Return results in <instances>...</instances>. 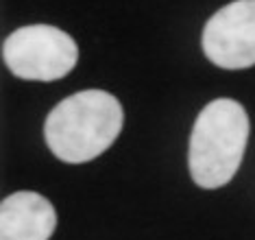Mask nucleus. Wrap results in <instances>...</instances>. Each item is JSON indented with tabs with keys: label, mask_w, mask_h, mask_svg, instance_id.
Returning a JSON list of instances; mask_svg holds the SVG:
<instances>
[{
	"label": "nucleus",
	"mask_w": 255,
	"mask_h": 240,
	"mask_svg": "<svg viewBox=\"0 0 255 240\" xmlns=\"http://www.w3.org/2000/svg\"><path fill=\"white\" fill-rule=\"evenodd\" d=\"M125 112L114 94L83 90L57 103L44 122V138L55 157L68 164L92 162L116 142Z\"/></svg>",
	"instance_id": "nucleus-1"
},
{
	"label": "nucleus",
	"mask_w": 255,
	"mask_h": 240,
	"mask_svg": "<svg viewBox=\"0 0 255 240\" xmlns=\"http://www.w3.org/2000/svg\"><path fill=\"white\" fill-rule=\"evenodd\" d=\"M249 142L247 109L234 98H216L194 120L188 166L194 184L205 190L223 188L240 168Z\"/></svg>",
	"instance_id": "nucleus-2"
},
{
	"label": "nucleus",
	"mask_w": 255,
	"mask_h": 240,
	"mask_svg": "<svg viewBox=\"0 0 255 240\" xmlns=\"http://www.w3.org/2000/svg\"><path fill=\"white\" fill-rule=\"evenodd\" d=\"M2 59L15 77L57 81L72 72L79 46L66 31L50 24H31L13 31L2 44Z\"/></svg>",
	"instance_id": "nucleus-3"
},
{
	"label": "nucleus",
	"mask_w": 255,
	"mask_h": 240,
	"mask_svg": "<svg viewBox=\"0 0 255 240\" xmlns=\"http://www.w3.org/2000/svg\"><path fill=\"white\" fill-rule=\"evenodd\" d=\"M203 52L214 66L245 70L255 66V0H234L203 28Z\"/></svg>",
	"instance_id": "nucleus-4"
},
{
	"label": "nucleus",
	"mask_w": 255,
	"mask_h": 240,
	"mask_svg": "<svg viewBox=\"0 0 255 240\" xmlns=\"http://www.w3.org/2000/svg\"><path fill=\"white\" fill-rule=\"evenodd\" d=\"M55 227L57 212L39 192H13L0 206V240H48Z\"/></svg>",
	"instance_id": "nucleus-5"
}]
</instances>
